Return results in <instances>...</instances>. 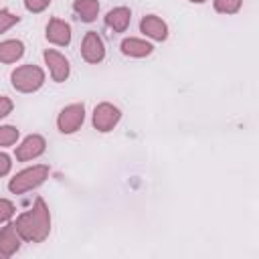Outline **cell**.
Returning a JSON list of instances; mask_svg holds the SVG:
<instances>
[{"instance_id": "1", "label": "cell", "mask_w": 259, "mask_h": 259, "mask_svg": "<svg viewBox=\"0 0 259 259\" xmlns=\"http://www.w3.org/2000/svg\"><path fill=\"white\" fill-rule=\"evenodd\" d=\"M14 227L20 239L28 243H42L51 233V214H49V206L45 204V200L38 196L34 204L16 219Z\"/></svg>"}, {"instance_id": "2", "label": "cell", "mask_w": 259, "mask_h": 259, "mask_svg": "<svg viewBox=\"0 0 259 259\" xmlns=\"http://www.w3.org/2000/svg\"><path fill=\"white\" fill-rule=\"evenodd\" d=\"M49 172H51V170H49L47 164H34V166H30V168H24V170H20L14 178H10L8 190H10L12 194H24V192H28V190L40 186V184L49 178Z\"/></svg>"}, {"instance_id": "3", "label": "cell", "mask_w": 259, "mask_h": 259, "mask_svg": "<svg viewBox=\"0 0 259 259\" xmlns=\"http://www.w3.org/2000/svg\"><path fill=\"white\" fill-rule=\"evenodd\" d=\"M10 83L20 93H34L45 85V73L36 65H22L12 71Z\"/></svg>"}, {"instance_id": "4", "label": "cell", "mask_w": 259, "mask_h": 259, "mask_svg": "<svg viewBox=\"0 0 259 259\" xmlns=\"http://www.w3.org/2000/svg\"><path fill=\"white\" fill-rule=\"evenodd\" d=\"M85 119V105L83 103H71L61 109L57 117V127L61 134H73L83 125Z\"/></svg>"}, {"instance_id": "5", "label": "cell", "mask_w": 259, "mask_h": 259, "mask_svg": "<svg viewBox=\"0 0 259 259\" xmlns=\"http://www.w3.org/2000/svg\"><path fill=\"white\" fill-rule=\"evenodd\" d=\"M119 117H121V111L113 105V103H107V101H103V103H99L95 109H93V127L97 130V132H111L115 125H117V121H119Z\"/></svg>"}, {"instance_id": "6", "label": "cell", "mask_w": 259, "mask_h": 259, "mask_svg": "<svg viewBox=\"0 0 259 259\" xmlns=\"http://www.w3.org/2000/svg\"><path fill=\"white\" fill-rule=\"evenodd\" d=\"M81 55L83 59L89 63V65H97L105 59V45H103V38L95 32V30H89L85 32L83 36V42H81Z\"/></svg>"}, {"instance_id": "7", "label": "cell", "mask_w": 259, "mask_h": 259, "mask_svg": "<svg viewBox=\"0 0 259 259\" xmlns=\"http://www.w3.org/2000/svg\"><path fill=\"white\" fill-rule=\"evenodd\" d=\"M47 150V142L42 136L38 134H30L22 140V144L16 148V160L18 162H28V160H34L38 156H42Z\"/></svg>"}, {"instance_id": "8", "label": "cell", "mask_w": 259, "mask_h": 259, "mask_svg": "<svg viewBox=\"0 0 259 259\" xmlns=\"http://www.w3.org/2000/svg\"><path fill=\"white\" fill-rule=\"evenodd\" d=\"M42 57H45V63L49 65V71H51L53 81H57V83L67 81V77H69V73H71L69 61H67L61 53H57V51H53V49H47Z\"/></svg>"}, {"instance_id": "9", "label": "cell", "mask_w": 259, "mask_h": 259, "mask_svg": "<svg viewBox=\"0 0 259 259\" xmlns=\"http://www.w3.org/2000/svg\"><path fill=\"white\" fill-rule=\"evenodd\" d=\"M47 40L59 47H67L71 42V26L69 22L61 20V18H51L47 24V32H45Z\"/></svg>"}, {"instance_id": "10", "label": "cell", "mask_w": 259, "mask_h": 259, "mask_svg": "<svg viewBox=\"0 0 259 259\" xmlns=\"http://www.w3.org/2000/svg\"><path fill=\"white\" fill-rule=\"evenodd\" d=\"M20 249V235L14 227V223H6L0 231V255L10 257Z\"/></svg>"}, {"instance_id": "11", "label": "cell", "mask_w": 259, "mask_h": 259, "mask_svg": "<svg viewBox=\"0 0 259 259\" xmlns=\"http://www.w3.org/2000/svg\"><path fill=\"white\" fill-rule=\"evenodd\" d=\"M140 30H142L146 36L154 38V40H166V36H168V24H166L162 18H158L156 14L144 16V18L140 20Z\"/></svg>"}, {"instance_id": "12", "label": "cell", "mask_w": 259, "mask_h": 259, "mask_svg": "<svg viewBox=\"0 0 259 259\" xmlns=\"http://www.w3.org/2000/svg\"><path fill=\"white\" fill-rule=\"evenodd\" d=\"M130 22H132V10L125 8V6H117V8L109 10L107 16H105V24L113 32H125Z\"/></svg>"}, {"instance_id": "13", "label": "cell", "mask_w": 259, "mask_h": 259, "mask_svg": "<svg viewBox=\"0 0 259 259\" xmlns=\"http://www.w3.org/2000/svg\"><path fill=\"white\" fill-rule=\"evenodd\" d=\"M119 49H121V53L125 55V57H136V59H142V57H148L152 51H154V47L148 42V40H142V38H123L121 40V45H119Z\"/></svg>"}, {"instance_id": "14", "label": "cell", "mask_w": 259, "mask_h": 259, "mask_svg": "<svg viewBox=\"0 0 259 259\" xmlns=\"http://www.w3.org/2000/svg\"><path fill=\"white\" fill-rule=\"evenodd\" d=\"M22 55H24V45H22V40L10 38V40L0 42V63H6V65L16 63Z\"/></svg>"}, {"instance_id": "15", "label": "cell", "mask_w": 259, "mask_h": 259, "mask_svg": "<svg viewBox=\"0 0 259 259\" xmlns=\"http://www.w3.org/2000/svg\"><path fill=\"white\" fill-rule=\"evenodd\" d=\"M73 10L83 22H93L99 12V2L97 0H75Z\"/></svg>"}, {"instance_id": "16", "label": "cell", "mask_w": 259, "mask_h": 259, "mask_svg": "<svg viewBox=\"0 0 259 259\" xmlns=\"http://www.w3.org/2000/svg\"><path fill=\"white\" fill-rule=\"evenodd\" d=\"M212 4H214V10L221 14H235L239 12L243 0H212Z\"/></svg>"}, {"instance_id": "17", "label": "cell", "mask_w": 259, "mask_h": 259, "mask_svg": "<svg viewBox=\"0 0 259 259\" xmlns=\"http://www.w3.org/2000/svg\"><path fill=\"white\" fill-rule=\"evenodd\" d=\"M18 140V130L14 125H0V148L12 146Z\"/></svg>"}, {"instance_id": "18", "label": "cell", "mask_w": 259, "mask_h": 259, "mask_svg": "<svg viewBox=\"0 0 259 259\" xmlns=\"http://www.w3.org/2000/svg\"><path fill=\"white\" fill-rule=\"evenodd\" d=\"M18 22V16L12 14L10 10H0V34L6 32L8 28H12Z\"/></svg>"}, {"instance_id": "19", "label": "cell", "mask_w": 259, "mask_h": 259, "mask_svg": "<svg viewBox=\"0 0 259 259\" xmlns=\"http://www.w3.org/2000/svg\"><path fill=\"white\" fill-rule=\"evenodd\" d=\"M14 204L8 198H0V223H8L14 217Z\"/></svg>"}, {"instance_id": "20", "label": "cell", "mask_w": 259, "mask_h": 259, "mask_svg": "<svg viewBox=\"0 0 259 259\" xmlns=\"http://www.w3.org/2000/svg\"><path fill=\"white\" fill-rule=\"evenodd\" d=\"M49 4H51V0H24V8L32 14L42 12L45 8H49Z\"/></svg>"}, {"instance_id": "21", "label": "cell", "mask_w": 259, "mask_h": 259, "mask_svg": "<svg viewBox=\"0 0 259 259\" xmlns=\"http://www.w3.org/2000/svg\"><path fill=\"white\" fill-rule=\"evenodd\" d=\"M10 168H12L10 156H8V154H4V152H0V178H2V176H6V174L10 172Z\"/></svg>"}, {"instance_id": "22", "label": "cell", "mask_w": 259, "mask_h": 259, "mask_svg": "<svg viewBox=\"0 0 259 259\" xmlns=\"http://www.w3.org/2000/svg\"><path fill=\"white\" fill-rule=\"evenodd\" d=\"M12 107H14V103H12L6 95H0V119L6 117V115L12 111Z\"/></svg>"}, {"instance_id": "23", "label": "cell", "mask_w": 259, "mask_h": 259, "mask_svg": "<svg viewBox=\"0 0 259 259\" xmlns=\"http://www.w3.org/2000/svg\"><path fill=\"white\" fill-rule=\"evenodd\" d=\"M188 2H194V4H202V2H206V0H188Z\"/></svg>"}]
</instances>
